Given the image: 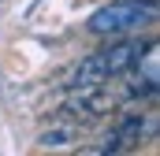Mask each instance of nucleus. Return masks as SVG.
Wrapping results in <instances>:
<instances>
[{"label": "nucleus", "mask_w": 160, "mask_h": 156, "mask_svg": "<svg viewBox=\"0 0 160 156\" xmlns=\"http://www.w3.org/2000/svg\"><path fill=\"white\" fill-rule=\"evenodd\" d=\"M153 41H142L134 37V34H127V37H112V45H104L101 52H93V56H86L78 67L67 75V89H82V85H97V82H112V78H119L123 71H130L142 56H145V48H149Z\"/></svg>", "instance_id": "1"}, {"label": "nucleus", "mask_w": 160, "mask_h": 156, "mask_svg": "<svg viewBox=\"0 0 160 156\" xmlns=\"http://www.w3.org/2000/svg\"><path fill=\"white\" fill-rule=\"evenodd\" d=\"M123 108V93L112 89L108 82H97V85H82V89H71V97L63 100L60 115L71 119V123H93V119H104L112 112Z\"/></svg>", "instance_id": "3"}, {"label": "nucleus", "mask_w": 160, "mask_h": 156, "mask_svg": "<svg viewBox=\"0 0 160 156\" xmlns=\"http://www.w3.org/2000/svg\"><path fill=\"white\" fill-rule=\"evenodd\" d=\"M71 141H75V126H56L38 138V149H67Z\"/></svg>", "instance_id": "5"}, {"label": "nucleus", "mask_w": 160, "mask_h": 156, "mask_svg": "<svg viewBox=\"0 0 160 156\" xmlns=\"http://www.w3.org/2000/svg\"><path fill=\"white\" fill-rule=\"evenodd\" d=\"M153 22H157V0H112L86 19V30L93 37H127L149 30Z\"/></svg>", "instance_id": "2"}, {"label": "nucleus", "mask_w": 160, "mask_h": 156, "mask_svg": "<svg viewBox=\"0 0 160 156\" xmlns=\"http://www.w3.org/2000/svg\"><path fill=\"white\" fill-rule=\"evenodd\" d=\"M153 126H157L153 112H123L119 123H116L97 145H86L82 153H127V149H134L145 134H153Z\"/></svg>", "instance_id": "4"}]
</instances>
